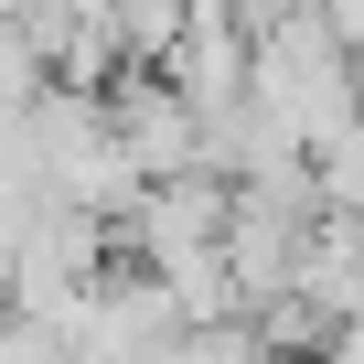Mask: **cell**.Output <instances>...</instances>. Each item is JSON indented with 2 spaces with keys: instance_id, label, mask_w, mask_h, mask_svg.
Wrapping results in <instances>:
<instances>
[{
  "instance_id": "6da1fadb",
  "label": "cell",
  "mask_w": 364,
  "mask_h": 364,
  "mask_svg": "<svg viewBox=\"0 0 364 364\" xmlns=\"http://www.w3.org/2000/svg\"><path fill=\"white\" fill-rule=\"evenodd\" d=\"M54 332H65V353L75 364H150L171 332H182V311H171V289H161V268H97L65 311H54Z\"/></svg>"
},
{
  "instance_id": "3957f363",
  "label": "cell",
  "mask_w": 364,
  "mask_h": 364,
  "mask_svg": "<svg viewBox=\"0 0 364 364\" xmlns=\"http://www.w3.org/2000/svg\"><path fill=\"white\" fill-rule=\"evenodd\" d=\"M150 364H289V353H279L257 321H182Z\"/></svg>"
},
{
  "instance_id": "7a4b0ae2",
  "label": "cell",
  "mask_w": 364,
  "mask_h": 364,
  "mask_svg": "<svg viewBox=\"0 0 364 364\" xmlns=\"http://www.w3.org/2000/svg\"><path fill=\"white\" fill-rule=\"evenodd\" d=\"M97 97H107V129H118V150L139 161V182H161V171H193V161H204V107L182 97L161 65H118Z\"/></svg>"
},
{
  "instance_id": "277c9868",
  "label": "cell",
  "mask_w": 364,
  "mask_h": 364,
  "mask_svg": "<svg viewBox=\"0 0 364 364\" xmlns=\"http://www.w3.org/2000/svg\"><path fill=\"white\" fill-rule=\"evenodd\" d=\"M0 300H11V225H0Z\"/></svg>"
}]
</instances>
